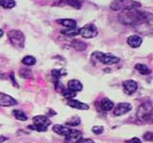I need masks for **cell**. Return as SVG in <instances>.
<instances>
[{
  "label": "cell",
  "instance_id": "cell-13",
  "mask_svg": "<svg viewBox=\"0 0 153 143\" xmlns=\"http://www.w3.org/2000/svg\"><path fill=\"white\" fill-rule=\"evenodd\" d=\"M142 38L137 35H131L127 39V43L131 48H138L142 44Z\"/></svg>",
  "mask_w": 153,
  "mask_h": 143
},
{
  "label": "cell",
  "instance_id": "cell-21",
  "mask_svg": "<svg viewBox=\"0 0 153 143\" xmlns=\"http://www.w3.org/2000/svg\"><path fill=\"white\" fill-rule=\"evenodd\" d=\"M13 115L17 120L19 121H26L27 119H28L25 113L20 110H13Z\"/></svg>",
  "mask_w": 153,
  "mask_h": 143
},
{
  "label": "cell",
  "instance_id": "cell-5",
  "mask_svg": "<svg viewBox=\"0 0 153 143\" xmlns=\"http://www.w3.org/2000/svg\"><path fill=\"white\" fill-rule=\"evenodd\" d=\"M9 40L13 47L16 49H23L25 46V36L19 30H11L7 33Z\"/></svg>",
  "mask_w": 153,
  "mask_h": 143
},
{
  "label": "cell",
  "instance_id": "cell-30",
  "mask_svg": "<svg viewBox=\"0 0 153 143\" xmlns=\"http://www.w3.org/2000/svg\"><path fill=\"white\" fill-rule=\"evenodd\" d=\"M76 143H94V142L91 139H85L81 137L76 141Z\"/></svg>",
  "mask_w": 153,
  "mask_h": 143
},
{
  "label": "cell",
  "instance_id": "cell-15",
  "mask_svg": "<svg viewBox=\"0 0 153 143\" xmlns=\"http://www.w3.org/2000/svg\"><path fill=\"white\" fill-rule=\"evenodd\" d=\"M57 22H58L59 24H61V25L64 27H67L68 28H76V20L72 19H61L57 20Z\"/></svg>",
  "mask_w": 153,
  "mask_h": 143
},
{
  "label": "cell",
  "instance_id": "cell-29",
  "mask_svg": "<svg viewBox=\"0 0 153 143\" xmlns=\"http://www.w3.org/2000/svg\"><path fill=\"white\" fill-rule=\"evenodd\" d=\"M143 139L146 141H153V133L152 132H146L143 135Z\"/></svg>",
  "mask_w": 153,
  "mask_h": 143
},
{
  "label": "cell",
  "instance_id": "cell-9",
  "mask_svg": "<svg viewBox=\"0 0 153 143\" xmlns=\"http://www.w3.org/2000/svg\"><path fill=\"white\" fill-rule=\"evenodd\" d=\"M17 104L16 100L7 94L0 92V106L2 107H10Z\"/></svg>",
  "mask_w": 153,
  "mask_h": 143
},
{
  "label": "cell",
  "instance_id": "cell-8",
  "mask_svg": "<svg viewBox=\"0 0 153 143\" xmlns=\"http://www.w3.org/2000/svg\"><path fill=\"white\" fill-rule=\"evenodd\" d=\"M131 109H132V107H131V104H130L129 103H119L114 108V114L116 116H120L122 115H124L126 113H128L129 111H131Z\"/></svg>",
  "mask_w": 153,
  "mask_h": 143
},
{
  "label": "cell",
  "instance_id": "cell-27",
  "mask_svg": "<svg viewBox=\"0 0 153 143\" xmlns=\"http://www.w3.org/2000/svg\"><path fill=\"white\" fill-rule=\"evenodd\" d=\"M52 75L54 76V77H55V78L57 80V82H58V80H59L60 77H61V75H63V74H64V73L61 72V70L54 69V70H52Z\"/></svg>",
  "mask_w": 153,
  "mask_h": 143
},
{
  "label": "cell",
  "instance_id": "cell-12",
  "mask_svg": "<svg viewBox=\"0 0 153 143\" xmlns=\"http://www.w3.org/2000/svg\"><path fill=\"white\" fill-rule=\"evenodd\" d=\"M67 104V105L70 106V107H72V108L77 109V110H86L89 109V106H88V104L81 102V101H78V100L68 99Z\"/></svg>",
  "mask_w": 153,
  "mask_h": 143
},
{
  "label": "cell",
  "instance_id": "cell-2",
  "mask_svg": "<svg viewBox=\"0 0 153 143\" xmlns=\"http://www.w3.org/2000/svg\"><path fill=\"white\" fill-rule=\"evenodd\" d=\"M137 118L142 123H153V103L146 101L143 103L137 112Z\"/></svg>",
  "mask_w": 153,
  "mask_h": 143
},
{
  "label": "cell",
  "instance_id": "cell-4",
  "mask_svg": "<svg viewBox=\"0 0 153 143\" xmlns=\"http://www.w3.org/2000/svg\"><path fill=\"white\" fill-rule=\"evenodd\" d=\"M34 125H30L28 128L31 130H34L38 132H45L47 130L48 127L52 124V122L49 118L45 116H36L33 118Z\"/></svg>",
  "mask_w": 153,
  "mask_h": 143
},
{
  "label": "cell",
  "instance_id": "cell-19",
  "mask_svg": "<svg viewBox=\"0 0 153 143\" xmlns=\"http://www.w3.org/2000/svg\"><path fill=\"white\" fill-rule=\"evenodd\" d=\"M134 68H135V69H137V71L142 74H150L151 72H152L149 68H148L147 66H146L145 64H141V63L136 64Z\"/></svg>",
  "mask_w": 153,
  "mask_h": 143
},
{
  "label": "cell",
  "instance_id": "cell-17",
  "mask_svg": "<svg viewBox=\"0 0 153 143\" xmlns=\"http://www.w3.org/2000/svg\"><path fill=\"white\" fill-rule=\"evenodd\" d=\"M72 47L74 48L76 51L82 52L85 51L87 48V44L83 41H81L79 40H73L71 43Z\"/></svg>",
  "mask_w": 153,
  "mask_h": 143
},
{
  "label": "cell",
  "instance_id": "cell-23",
  "mask_svg": "<svg viewBox=\"0 0 153 143\" xmlns=\"http://www.w3.org/2000/svg\"><path fill=\"white\" fill-rule=\"evenodd\" d=\"M22 63L25 66H33L36 63V59L34 57L27 55L22 58Z\"/></svg>",
  "mask_w": 153,
  "mask_h": 143
},
{
  "label": "cell",
  "instance_id": "cell-6",
  "mask_svg": "<svg viewBox=\"0 0 153 143\" xmlns=\"http://www.w3.org/2000/svg\"><path fill=\"white\" fill-rule=\"evenodd\" d=\"M92 56L105 65H112V64L117 63L120 61V58L114 55H112L111 54H105L100 52H94Z\"/></svg>",
  "mask_w": 153,
  "mask_h": 143
},
{
  "label": "cell",
  "instance_id": "cell-26",
  "mask_svg": "<svg viewBox=\"0 0 153 143\" xmlns=\"http://www.w3.org/2000/svg\"><path fill=\"white\" fill-rule=\"evenodd\" d=\"M81 123V120L78 116H73L70 119V121L66 122V125H70V126H78Z\"/></svg>",
  "mask_w": 153,
  "mask_h": 143
},
{
  "label": "cell",
  "instance_id": "cell-25",
  "mask_svg": "<svg viewBox=\"0 0 153 143\" xmlns=\"http://www.w3.org/2000/svg\"><path fill=\"white\" fill-rule=\"evenodd\" d=\"M19 75L23 78H30L32 77V72L28 69H22L19 70Z\"/></svg>",
  "mask_w": 153,
  "mask_h": 143
},
{
  "label": "cell",
  "instance_id": "cell-33",
  "mask_svg": "<svg viewBox=\"0 0 153 143\" xmlns=\"http://www.w3.org/2000/svg\"><path fill=\"white\" fill-rule=\"evenodd\" d=\"M5 140H7V138H5L4 136H0V143H2Z\"/></svg>",
  "mask_w": 153,
  "mask_h": 143
},
{
  "label": "cell",
  "instance_id": "cell-28",
  "mask_svg": "<svg viewBox=\"0 0 153 143\" xmlns=\"http://www.w3.org/2000/svg\"><path fill=\"white\" fill-rule=\"evenodd\" d=\"M104 130V128L102 126H94L92 128V131L94 133L99 135V134H101L102 133Z\"/></svg>",
  "mask_w": 153,
  "mask_h": 143
},
{
  "label": "cell",
  "instance_id": "cell-1",
  "mask_svg": "<svg viewBox=\"0 0 153 143\" xmlns=\"http://www.w3.org/2000/svg\"><path fill=\"white\" fill-rule=\"evenodd\" d=\"M135 31L142 34H151L153 33V14L143 11L142 17L134 27Z\"/></svg>",
  "mask_w": 153,
  "mask_h": 143
},
{
  "label": "cell",
  "instance_id": "cell-18",
  "mask_svg": "<svg viewBox=\"0 0 153 143\" xmlns=\"http://www.w3.org/2000/svg\"><path fill=\"white\" fill-rule=\"evenodd\" d=\"M79 31H80V28H68V29L61 30V33L65 36H68V37H74V36H77L79 34Z\"/></svg>",
  "mask_w": 153,
  "mask_h": 143
},
{
  "label": "cell",
  "instance_id": "cell-10",
  "mask_svg": "<svg viewBox=\"0 0 153 143\" xmlns=\"http://www.w3.org/2000/svg\"><path fill=\"white\" fill-rule=\"evenodd\" d=\"M123 86L124 87L125 92L128 95H132L133 93H134L137 91V87H138L137 82L133 80H126L123 83Z\"/></svg>",
  "mask_w": 153,
  "mask_h": 143
},
{
  "label": "cell",
  "instance_id": "cell-7",
  "mask_svg": "<svg viewBox=\"0 0 153 143\" xmlns=\"http://www.w3.org/2000/svg\"><path fill=\"white\" fill-rule=\"evenodd\" d=\"M79 34H81L84 38L91 39L97 37L98 34V31L97 27L94 24H86L82 28H80Z\"/></svg>",
  "mask_w": 153,
  "mask_h": 143
},
{
  "label": "cell",
  "instance_id": "cell-32",
  "mask_svg": "<svg viewBox=\"0 0 153 143\" xmlns=\"http://www.w3.org/2000/svg\"><path fill=\"white\" fill-rule=\"evenodd\" d=\"M10 78H11V79H12V80H13V85H14L15 86H17V87H18L17 83H16V82L15 81V80H14V76H13V73H12L11 75H10Z\"/></svg>",
  "mask_w": 153,
  "mask_h": 143
},
{
  "label": "cell",
  "instance_id": "cell-31",
  "mask_svg": "<svg viewBox=\"0 0 153 143\" xmlns=\"http://www.w3.org/2000/svg\"><path fill=\"white\" fill-rule=\"evenodd\" d=\"M126 143H141V141H140V139L137 138V137H134L131 139L126 140Z\"/></svg>",
  "mask_w": 153,
  "mask_h": 143
},
{
  "label": "cell",
  "instance_id": "cell-24",
  "mask_svg": "<svg viewBox=\"0 0 153 143\" xmlns=\"http://www.w3.org/2000/svg\"><path fill=\"white\" fill-rule=\"evenodd\" d=\"M64 2L75 8L79 9L82 7V0H64Z\"/></svg>",
  "mask_w": 153,
  "mask_h": 143
},
{
  "label": "cell",
  "instance_id": "cell-34",
  "mask_svg": "<svg viewBox=\"0 0 153 143\" xmlns=\"http://www.w3.org/2000/svg\"><path fill=\"white\" fill-rule=\"evenodd\" d=\"M3 34H4V31H3L1 29H0V38H1V37H2Z\"/></svg>",
  "mask_w": 153,
  "mask_h": 143
},
{
  "label": "cell",
  "instance_id": "cell-14",
  "mask_svg": "<svg viewBox=\"0 0 153 143\" xmlns=\"http://www.w3.org/2000/svg\"><path fill=\"white\" fill-rule=\"evenodd\" d=\"M68 89H71L73 92H79L83 89V85L79 80L73 79V80H70L68 82Z\"/></svg>",
  "mask_w": 153,
  "mask_h": 143
},
{
  "label": "cell",
  "instance_id": "cell-22",
  "mask_svg": "<svg viewBox=\"0 0 153 143\" xmlns=\"http://www.w3.org/2000/svg\"><path fill=\"white\" fill-rule=\"evenodd\" d=\"M61 95L67 99H73V98H74L76 95V92H73L70 89H64V88L61 91Z\"/></svg>",
  "mask_w": 153,
  "mask_h": 143
},
{
  "label": "cell",
  "instance_id": "cell-11",
  "mask_svg": "<svg viewBox=\"0 0 153 143\" xmlns=\"http://www.w3.org/2000/svg\"><path fill=\"white\" fill-rule=\"evenodd\" d=\"M52 130L55 133H58V135L64 136L66 138L69 136L71 134L73 130L70 129L68 127L62 125H55L52 127Z\"/></svg>",
  "mask_w": 153,
  "mask_h": 143
},
{
  "label": "cell",
  "instance_id": "cell-3",
  "mask_svg": "<svg viewBox=\"0 0 153 143\" xmlns=\"http://www.w3.org/2000/svg\"><path fill=\"white\" fill-rule=\"evenodd\" d=\"M141 4L134 0H114L110 4L113 10H128L140 7Z\"/></svg>",
  "mask_w": 153,
  "mask_h": 143
},
{
  "label": "cell",
  "instance_id": "cell-16",
  "mask_svg": "<svg viewBox=\"0 0 153 143\" xmlns=\"http://www.w3.org/2000/svg\"><path fill=\"white\" fill-rule=\"evenodd\" d=\"M100 107L104 111H111L114 108V103L108 98H103L100 102Z\"/></svg>",
  "mask_w": 153,
  "mask_h": 143
},
{
  "label": "cell",
  "instance_id": "cell-20",
  "mask_svg": "<svg viewBox=\"0 0 153 143\" xmlns=\"http://www.w3.org/2000/svg\"><path fill=\"white\" fill-rule=\"evenodd\" d=\"M16 5L14 0H0V6L6 9L13 8Z\"/></svg>",
  "mask_w": 153,
  "mask_h": 143
}]
</instances>
